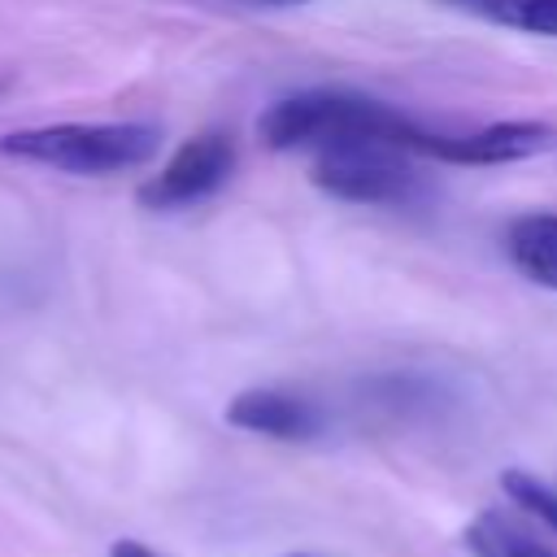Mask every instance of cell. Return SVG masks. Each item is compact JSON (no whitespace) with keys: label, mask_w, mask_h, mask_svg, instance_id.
Segmentation results:
<instances>
[{"label":"cell","mask_w":557,"mask_h":557,"mask_svg":"<svg viewBox=\"0 0 557 557\" xmlns=\"http://www.w3.org/2000/svg\"><path fill=\"white\" fill-rule=\"evenodd\" d=\"M548 152H557V126L535 117H513V122L479 126L470 135H435L426 157L448 165H513Z\"/></svg>","instance_id":"5b68a950"},{"label":"cell","mask_w":557,"mask_h":557,"mask_svg":"<svg viewBox=\"0 0 557 557\" xmlns=\"http://www.w3.org/2000/svg\"><path fill=\"white\" fill-rule=\"evenodd\" d=\"M257 135L274 152H300V148L331 152L348 144H396L422 157L431 152V139H435L431 131L409 122L400 109L370 100V96H352V91L283 96L257 117Z\"/></svg>","instance_id":"6da1fadb"},{"label":"cell","mask_w":557,"mask_h":557,"mask_svg":"<svg viewBox=\"0 0 557 557\" xmlns=\"http://www.w3.org/2000/svg\"><path fill=\"white\" fill-rule=\"evenodd\" d=\"M235 4H252V9H292V4H309V0H235Z\"/></svg>","instance_id":"7c38bea8"},{"label":"cell","mask_w":557,"mask_h":557,"mask_svg":"<svg viewBox=\"0 0 557 557\" xmlns=\"http://www.w3.org/2000/svg\"><path fill=\"white\" fill-rule=\"evenodd\" d=\"M235 170V144L231 135H218V131H205L187 144L174 148V157L135 191L144 209H187V205H200L209 200Z\"/></svg>","instance_id":"277c9868"},{"label":"cell","mask_w":557,"mask_h":557,"mask_svg":"<svg viewBox=\"0 0 557 557\" xmlns=\"http://www.w3.org/2000/svg\"><path fill=\"white\" fill-rule=\"evenodd\" d=\"M104 557H161V553H152V548L139 544V540H113Z\"/></svg>","instance_id":"8fae6325"},{"label":"cell","mask_w":557,"mask_h":557,"mask_svg":"<svg viewBox=\"0 0 557 557\" xmlns=\"http://www.w3.org/2000/svg\"><path fill=\"white\" fill-rule=\"evenodd\" d=\"M418 152L396 144H348L313 157V187L348 205H405L422 191V170L413 165Z\"/></svg>","instance_id":"3957f363"},{"label":"cell","mask_w":557,"mask_h":557,"mask_svg":"<svg viewBox=\"0 0 557 557\" xmlns=\"http://www.w3.org/2000/svg\"><path fill=\"white\" fill-rule=\"evenodd\" d=\"M226 422L248 435H270V440H313L326 426L322 409L305 392H292V387H244L239 396H231Z\"/></svg>","instance_id":"8992f818"},{"label":"cell","mask_w":557,"mask_h":557,"mask_svg":"<svg viewBox=\"0 0 557 557\" xmlns=\"http://www.w3.org/2000/svg\"><path fill=\"white\" fill-rule=\"evenodd\" d=\"M161 131L152 122H57L30 126L0 139V152L13 161L48 165L61 174H122L157 157Z\"/></svg>","instance_id":"7a4b0ae2"},{"label":"cell","mask_w":557,"mask_h":557,"mask_svg":"<svg viewBox=\"0 0 557 557\" xmlns=\"http://www.w3.org/2000/svg\"><path fill=\"white\" fill-rule=\"evenodd\" d=\"M500 492H505L513 505H522L531 518H540V522L557 535V487H553V483H544V479L531 474V470H505V474H500Z\"/></svg>","instance_id":"30bf717a"},{"label":"cell","mask_w":557,"mask_h":557,"mask_svg":"<svg viewBox=\"0 0 557 557\" xmlns=\"http://www.w3.org/2000/svg\"><path fill=\"white\" fill-rule=\"evenodd\" d=\"M444 4L487 17L496 26H509V30L557 39V0H444Z\"/></svg>","instance_id":"9c48e42d"},{"label":"cell","mask_w":557,"mask_h":557,"mask_svg":"<svg viewBox=\"0 0 557 557\" xmlns=\"http://www.w3.org/2000/svg\"><path fill=\"white\" fill-rule=\"evenodd\" d=\"M505 252L518 265V274H527L540 287L557 292V213H522L509 222L505 235Z\"/></svg>","instance_id":"52a82bcc"},{"label":"cell","mask_w":557,"mask_h":557,"mask_svg":"<svg viewBox=\"0 0 557 557\" xmlns=\"http://www.w3.org/2000/svg\"><path fill=\"white\" fill-rule=\"evenodd\" d=\"M283 557H313V553H283Z\"/></svg>","instance_id":"4fadbf2b"},{"label":"cell","mask_w":557,"mask_h":557,"mask_svg":"<svg viewBox=\"0 0 557 557\" xmlns=\"http://www.w3.org/2000/svg\"><path fill=\"white\" fill-rule=\"evenodd\" d=\"M466 548L474 557H557L553 544H544L535 531H527L522 522L483 509L479 518H470L466 527Z\"/></svg>","instance_id":"ba28073f"}]
</instances>
